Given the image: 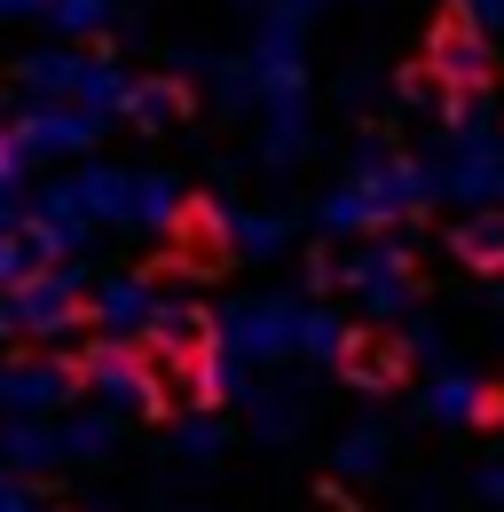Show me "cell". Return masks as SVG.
Masks as SVG:
<instances>
[{"label":"cell","instance_id":"1","mask_svg":"<svg viewBox=\"0 0 504 512\" xmlns=\"http://www.w3.org/2000/svg\"><path fill=\"white\" fill-rule=\"evenodd\" d=\"M229 260H237L229 213H221L213 197H182V205L166 213V253L150 260V284H174V276L213 284V276H229Z\"/></svg>","mask_w":504,"mask_h":512},{"label":"cell","instance_id":"2","mask_svg":"<svg viewBox=\"0 0 504 512\" xmlns=\"http://www.w3.org/2000/svg\"><path fill=\"white\" fill-rule=\"evenodd\" d=\"M339 379L355 386V394H402V386L418 379V355H410L402 331H386V323H355V331L339 339Z\"/></svg>","mask_w":504,"mask_h":512},{"label":"cell","instance_id":"3","mask_svg":"<svg viewBox=\"0 0 504 512\" xmlns=\"http://www.w3.org/2000/svg\"><path fill=\"white\" fill-rule=\"evenodd\" d=\"M457 260H465L473 276H504V213L497 221H465V229H457Z\"/></svg>","mask_w":504,"mask_h":512},{"label":"cell","instance_id":"4","mask_svg":"<svg viewBox=\"0 0 504 512\" xmlns=\"http://www.w3.org/2000/svg\"><path fill=\"white\" fill-rule=\"evenodd\" d=\"M473 426H481V434L504 426V386H481V394H473Z\"/></svg>","mask_w":504,"mask_h":512}]
</instances>
